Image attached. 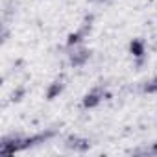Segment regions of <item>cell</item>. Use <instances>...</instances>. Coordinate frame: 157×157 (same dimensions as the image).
<instances>
[{
    "label": "cell",
    "mask_w": 157,
    "mask_h": 157,
    "mask_svg": "<svg viewBox=\"0 0 157 157\" xmlns=\"http://www.w3.org/2000/svg\"><path fill=\"white\" fill-rule=\"evenodd\" d=\"M89 57H91V52H89L87 48L78 46V48H74L72 54H70V63L76 65V67H82V65H85V63L89 61Z\"/></svg>",
    "instance_id": "obj_2"
},
{
    "label": "cell",
    "mask_w": 157,
    "mask_h": 157,
    "mask_svg": "<svg viewBox=\"0 0 157 157\" xmlns=\"http://www.w3.org/2000/svg\"><path fill=\"white\" fill-rule=\"evenodd\" d=\"M102 98H104V89H102V87H94V89H91V91L85 94V98H83V107H85V109L96 107V105L102 102Z\"/></svg>",
    "instance_id": "obj_1"
},
{
    "label": "cell",
    "mask_w": 157,
    "mask_h": 157,
    "mask_svg": "<svg viewBox=\"0 0 157 157\" xmlns=\"http://www.w3.org/2000/svg\"><path fill=\"white\" fill-rule=\"evenodd\" d=\"M144 91H146V93H157V76H155L153 80L144 87Z\"/></svg>",
    "instance_id": "obj_6"
},
{
    "label": "cell",
    "mask_w": 157,
    "mask_h": 157,
    "mask_svg": "<svg viewBox=\"0 0 157 157\" xmlns=\"http://www.w3.org/2000/svg\"><path fill=\"white\" fill-rule=\"evenodd\" d=\"M68 148H72V150H87L89 148V142L85 140V139H68Z\"/></svg>",
    "instance_id": "obj_5"
},
{
    "label": "cell",
    "mask_w": 157,
    "mask_h": 157,
    "mask_svg": "<svg viewBox=\"0 0 157 157\" xmlns=\"http://www.w3.org/2000/svg\"><path fill=\"white\" fill-rule=\"evenodd\" d=\"M129 50H131V54L135 57H142L144 56V43L140 39H133L131 44H129Z\"/></svg>",
    "instance_id": "obj_3"
},
{
    "label": "cell",
    "mask_w": 157,
    "mask_h": 157,
    "mask_svg": "<svg viewBox=\"0 0 157 157\" xmlns=\"http://www.w3.org/2000/svg\"><path fill=\"white\" fill-rule=\"evenodd\" d=\"M63 91V80H56L50 87H48V91H46V96L52 100V98H56L59 93Z\"/></svg>",
    "instance_id": "obj_4"
}]
</instances>
